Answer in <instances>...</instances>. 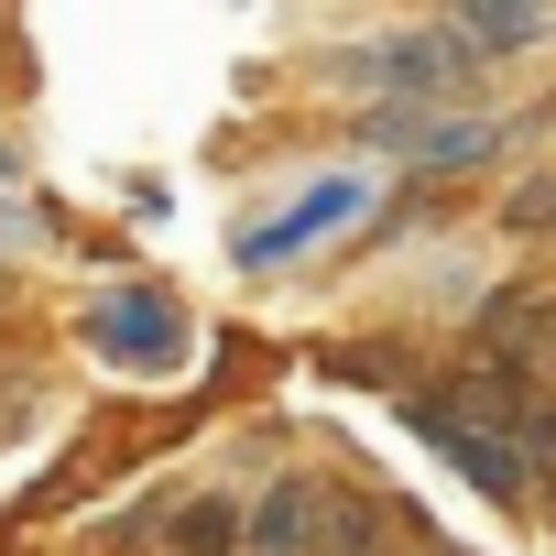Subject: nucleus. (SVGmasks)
<instances>
[{"label": "nucleus", "instance_id": "nucleus-1", "mask_svg": "<svg viewBox=\"0 0 556 556\" xmlns=\"http://www.w3.org/2000/svg\"><path fill=\"white\" fill-rule=\"evenodd\" d=\"M77 339H88L110 371H131V382H175V371L197 361V328H186V306H175L164 285H110Z\"/></svg>", "mask_w": 556, "mask_h": 556}, {"label": "nucleus", "instance_id": "nucleus-2", "mask_svg": "<svg viewBox=\"0 0 556 556\" xmlns=\"http://www.w3.org/2000/svg\"><path fill=\"white\" fill-rule=\"evenodd\" d=\"M458 77H469V45H458L447 23H426V34H404V45L350 55V77H339V88H371V99H447Z\"/></svg>", "mask_w": 556, "mask_h": 556}, {"label": "nucleus", "instance_id": "nucleus-3", "mask_svg": "<svg viewBox=\"0 0 556 556\" xmlns=\"http://www.w3.org/2000/svg\"><path fill=\"white\" fill-rule=\"evenodd\" d=\"M371 207V175H328V186H306L285 218H262V229H240V262L251 273H273V262H295L306 240H328V229H350Z\"/></svg>", "mask_w": 556, "mask_h": 556}, {"label": "nucleus", "instance_id": "nucleus-4", "mask_svg": "<svg viewBox=\"0 0 556 556\" xmlns=\"http://www.w3.org/2000/svg\"><path fill=\"white\" fill-rule=\"evenodd\" d=\"M371 142H393V153H415V164H437V175H469L480 153H502V121H480V110H458V121H437V110H382Z\"/></svg>", "mask_w": 556, "mask_h": 556}, {"label": "nucleus", "instance_id": "nucleus-5", "mask_svg": "<svg viewBox=\"0 0 556 556\" xmlns=\"http://www.w3.org/2000/svg\"><path fill=\"white\" fill-rule=\"evenodd\" d=\"M415 437H426V447H437V458H447L458 480H480L491 502H513V480H523V469H513V447H502V437H480V426H458L447 404H426V415H415Z\"/></svg>", "mask_w": 556, "mask_h": 556}, {"label": "nucleus", "instance_id": "nucleus-6", "mask_svg": "<svg viewBox=\"0 0 556 556\" xmlns=\"http://www.w3.org/2000/svg\"><path fill=\"white\" fill-rule=\"evenodd\" d=\"M317 534H328V491L317 480H285L251 513V556H317Z\"/></svg>", "mask_w": 556, "mask_h": 556}, {"label": "nucleus", "instance_id": "nucleus-7", "mask_svg": "<svg viewBox=\"0 0 556 556\" xmlns=\"http://www.w3.org/2000/svg\"><path fill=\"white\" fill-rule=\"evenodd\" d=\"M164 545H175V556H229V545H251V523H240V513H229L218 491H197V502H175Z\"/></svg>", "mask_w": 556, "mask_h": 556}, {"label": "nucleus", "instance_id": "nucleus-8", "mask_svg": "<svg viewBox=\"0 0 556 556\" xmlns=\"http://www.w3.org/2000/svg\"><path fill=\"white\" fill-rule=\"evenodd\" d=\"M447 34H458L469 55H523V45L556 34V12H447Z\"/></svg>", "mask_w": 556, "mask_h": 556}, {"label": "nucleus", "instance_id": "nucleus-9", "mask_svg": "<svg viewBox=\"0 0 556 556\" xmlns=\"http://www.w3.org/2000/svg\"><path fill=\"white\" fill-rule=\"evenodd\" d=\"M12 240H45V218H34L23 197H0V251H12Z\"/></svg>", "mask_w": 556, "mask_h": 556}, {"label": "nucleus", "instance_id": "nucleus-10", "mask_svg": "<svg viewBox=\"0 0 556 556\" xmlns=\"http://www.w3.org/2000/svg\"><path fill=\"white\" fill-rule=\"evenodd\" d=\"M0 186H12V153H0Z\"/></svg>", "mask_w": 556, "mask_h": 556}]
</instances>
